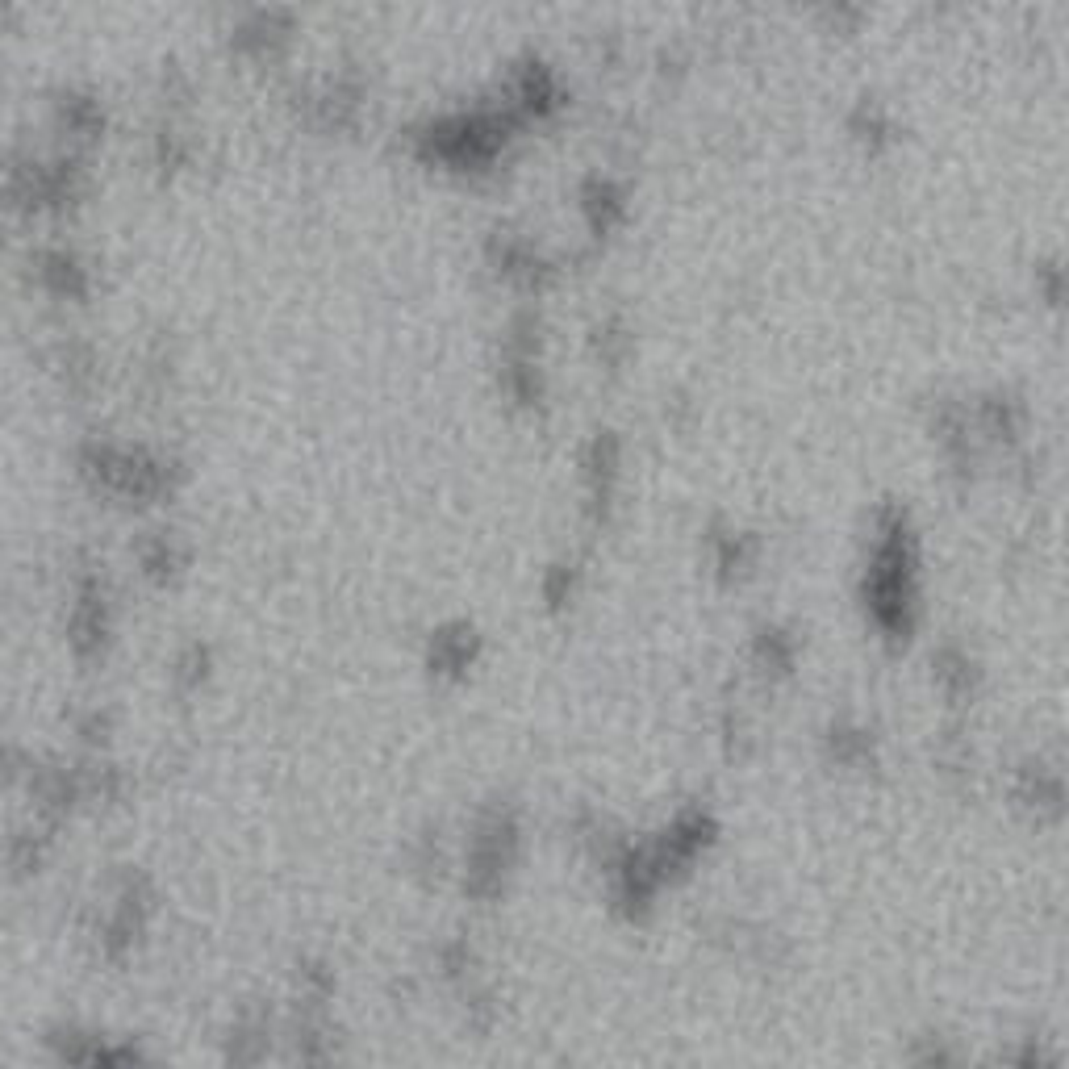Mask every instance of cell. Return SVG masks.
<instances>
[{"label":"cell","instance_id":"obj_1","mask_svg":"<svg viewBox=\"0 0 1069 1069\" xmlns=\"http://www.w3.org/2000/svg\"><path fill=\"white\" fill-rule=\"evenodd\" d=\"M936 673H940V681H944V690H948V694L969 698V690H973V664H969L961 652H944Z\"/></svg>","mask_w":1069,"mask_h":1069}]
</instances>
